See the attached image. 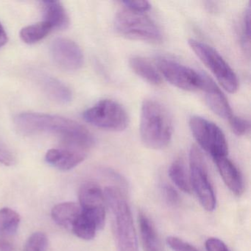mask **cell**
I'll return each instance as SVG.
<instances>
[{
    "mask_svg": "<svg viewBox=\"0 0 251 251\" xmlns=\"http://www.w3.org/2000/svg\"><path fill=\"white\" fill-rule=\"evenodd\" d=\"M87 154L68 148L50 149L47 152L45 160L58 170L68 171L84 161Z\"/></svg>",
    "mask_w": 251,
    "mask_h": 251,
    "instance_id": "cell-12",
    "label": "cell"
},
{
    "mask_svg": "<svg viewBox=\"0 0 251 251\" xmlns=\"http://www.w3.org/2000/svg\"><path fill=\"white\" fill-rule=\"evenodd\" d=\"M45 20L52 29H64L69 25V17L64 5L58 1L42 2Z\"/></svg>",
    "mask_w": 251,
    "mask_h": 251,
    "instance_id": "cell-17",
    "label": "cell"
},
{
    "mask_svg": "<svg viewBox=\"0 0 251 251\" xmlns=\"http://www.w3.org/2000/svg\"><path fill=\"white\" fill-rule=\"evenodd\" d=\"M202 92L205 93V101L213 112L227 120L233 115L227 98L212 79H208Z\"/></svg>",
    "mask_w": 251,
    "mask_h": 251,
    "instance_id": "cell-14",
    "label": "cell"
},
{
    "mask_svg": "<svg viewBox=\"0 0 251 251\" xmlns=\"http://www.w3.org/2000/svg\"><path fill=\"white\" fill-rule=\"evenodd\" d=\"M48 244V237L45 233L35 232L27 239L24 251H45Z\"/></svg>",
    "mask_w": 251,
    "mask_h": 251,
    "instance_id": "cell-24",
    "label": "cell"
},
{
    "mask_svg": "<svg viewBox=\"0 0 251 251\" xmlns=\"http://www.w3.org/2000/svg\"><path fill=\"white\" fill-rule=\"evenodd\" d=\"M162 193L164 201L170 206L176 207L180 204V195L173 186L164 184L162 187Z\"/></svg>",
    "mask_w": 251,
    "mask_h": 251,
    "instance_id": "cell-28",
    "label": "cell"
},
{
    "mask_svg": "<svg viewBox=\"0 0 251 251\" xmlns=\"http://www.w3.org/2000/svg\"><path fill=\"white\" fill-rule=\"evenodd\" d=\"M123 5L126 8L130 10V11H134V12L144 13L149 11L151 9V4L147 1H123Z\"/></svg>",
    "mask_w": 251,
    "mask_h": 251,
    "instance_id": "cell-29",
    "label": "cell"
},
{
    "mask_svg": "<svg viewBox=\"0 0 251 251\" xmlns=\"http://www.w3.org/2000/svg\"><path fill=\"white\" fill-rule=\"evenodd\" d=\"M83 117L92 126L113 131H122L128 126V116L126 110L112 100H102L86 110Z\"/></svg>",
    "mask_w": 251,
    "mask_h": 251,
    "instance_id": "cell-7",
    "label": "cell"
},
{
    "mask_svg": "<svg viewBox=\"0 0 251 251\" xmlns=\"http://www.w3.org/2000/svg\"><path fill=\"white\" fill-rule=\"evenodd\" d=\"M189 171L191 186L196 194L200 203L206 211H214L217 204L214 188L210 180L202 152L195 145L189 152Z\"/></svg>",
    "mask_w": 251,
    "mask_h": 251,
    "instance_id": "cell-6",
    "label": "cell"
},
{
    "mask_svg": "<svg viewBox=\"0 0 251 251\" xmlns=\"http://www.w3.org/2000/svg\"><path fill=\"white\" fill-rule=\"evenodd\" d=\"M169 176L173 183L180 190L185 193H191L192 186L190 180L186 174L184 164L181 159H177L171 164L169 170Z\"/></svg>",
    "mask_w": 251,
    "mask_h": 251,
    "instance_id": "cell-23",
    "label": "cell"
},
{
    "mask_svg": "<svg viewBox=\"0 0 251 251\" xmlns=\"http://www.w3.org/2000/svg\"><path fill=\"white\" fill-rule=\"evenodd\" d=\"M17 129L24 134L52 133L61 138L64 148L88 153L95 139L80 123L59 116L42 113L25 112L14 120Z\"/></svg>",
    "mask_w": 251,
    "mask_h": 251,
    "instance_id": "cell-1",
    "label": "cell"
},
{
    "mask_svg": "<svg viewBox=\"0 0 251 251\" xmlns=\"http://www.w3.org/2000/svg\"><path fill=\"white\" fill-rule=\"evenodd\" d=\"M214 161L229 190L236 196H241L245 191V183L238 167L227 156L214 158Z\"/></svg>",
    "mask_w": 251,
    "mask_h": 251,
    "instance_id": "cell-13",
    "label": "cell"
},
{
    "mask_svg": "<svg viewBox=\"0 0 251 251\" xmlns=\"http://www.w3.org/2000/svg\"><path fill=\"white\" fill-rule=\"evenodd\" d=\"M114 28L118 34L126 39L150 43L162 41L161 29L152 19L144 13L134 12L127 8L117 13Z\"/></svg>",
    "mask_w": 251,
    "mask_h": 251,
    "instance_id": "cell-4",
    "label": "cell"
},
{
    "mask_svg": "<svg viewBox=\"0 0 251 251\" xmlns=\"http://www.w3.org/2000/svg\"><path fill=\"white\" fill-rule=\"evenodd\" d=\"M139 226L145 251H164L153 223L142 211L139 214Z\"/></svg>",
    "mask_w": 251,
    "mask_h": 251,
    "instance_id": "cell-15",
    "label": "cell"
},
{
    "mask_svg": "<svg viewBox=\"0 0 251 251\" xmlns=\"http://www.w3.org/2000/svg\"><path fill=\"white\" fill-rule=\"evenodd\" d=\"M103 193L112 214L113 229L119 251H139L131 211L124 194L112 186L105 188Z\"/></svg>",
    "mask_w": 251,
    "mask_h": 251,
    "instance_id": "cell-3",
    "label": "cell"
},
{
    "mask_svg": "<svg viewBox=\"0 0 251 251\" xmlns=\"http://www.w3.org/2000/svg\"><path fill=\"white\" fill-rule=\"evenodd\" d=\"M251 6L248 5L242 21V42L245 48L250 50L251 41Z\"/></svg>",
    "mask_w": 251,
    "mask_h": 251,
    "instance_id": "cell-27",
    "label": "cell"
},
{
    "mask_svg": "<svg viewBox=\"0 0 251 251\" xmlns=\"http://www.w3.org/2000/svg\"><path fill=\"white\" fill-rule=\"evenodd\" d=\"M0 163L5 166H12L16 163V158L11 150L0 140Z\"/></svg>",
    "mask_w": 251,
    "mask_h": 251,
    "instance_id": "cell-30",
    "label": "cell"
},
{
    "mask_svg": "<svg viewBox=\"0 0 251 251\" xmlns=\"http://www.w3.org/2000/svg\"><path fill=\"white\" fill-rule=\"evenodd\" d=\"M167 243L173 251H199L193 245L176 236H169Z\"/></svg>",
    "mask_w": 251,
    "mask_h": 251,
    "instance_id": "cell-26",
    "label": "cell"
},
{
    "mask_svg": "<svg viewBox=\"0 0 251 251\" xmlns=\"http://www.w3.org/2000/svg\"><path fill=\"white\" fill-rule=\"evenodd\" d=\"M131 70L139 77L148 83L158 86L162 83L159 72L145 58L140 56H133L129 60Z\"/></svg>",
    "mask_w": 251,
    "mask_h": 251,
    "instance_id": "cell-18",
    "label": "cell"
},
{
    "mask_svg": "<svg viewBox=\"0 0 251 251\" xmlns=\"http://www.w3.org/2000/svg\"><path fill=\"white\" fill-rule=\"evenodd\" d=\"M20 216L9 208L0 209V238H8L15 234L20 223Z\"/></svg>",
    "mask_w": 251,
    "mask_h": 251,
    "instance_id": "cell-20",
    "label": "cell"
},
{
    "mask_svg": "<svg viewBox=\"0 0 251 251\" xmlns=\"http://www.w3.org/2000/svg\"><path fill=\"white\" fill-rule=\"evenodd\" d=\"M228 122L233 133L237 136H245L248 134L251 129V125L248 120L234 114L229 119Z\"/></svg>",
    "mask_w": 251,
    "mask_h": 251,
    "instance_id": "cell-25",
    "label": "cell"
},
{
    "mask_svg": "<svg viewBox=\"0 0 251 251\" xmlns=\"http://www.w3.org/2000/svg\"><path fill=\"white\" fill-rule=\"evenodd\" d=\"M7 42H8V36L6 32L2 25L0 24V48L5 46Z\"/></svg>",
    "mask_w": 251,
    "mask_h": 251,
    "instance_id": "cell-33",
    "label": "cell"
},
{
    "mask_svg": "<svg viewBox=\"0 0 251 251\" xmlns=\"http://www.w3.org/2000/svg\"><path fill=\"white\" fill-rule=\"evenodd\" d=\"M189 127L198 145L211 155L213 159L227 156V139L217 125L203 117L193 116L189 120Z\"/></svg>",
    "mask_w": 251,
    "mask_h": 251,
    "instance_id": "cell-8",
    "label": "cell"
},
{
    "mask_svg": "<svg viewBox=\"0 0 251 251\" xmlns=\"http://www.w3.org/2000/svg\"><path fill=\"white\" fill-rule=\"evenodd\" d=\"M189 45L195 55L215 76L219 83L230 93L237 91V76L231 67L214 48L195 39H190Z\"/></svg>",
    "mask_w": 251,
    "mask_h": 251,
    "instance_id": "cell-5",
    "label": "cell"
},
{
    "mask_svg": "<svg viewBox=\"0 0 251 251\" xmlns=\"http://www.w3.org/2000/svg\"><path fill=\"white\" fill-rule=\"evenodd\" d=\"M71 230L80 239L91 240L95 237L97 230L99 229L95 222L81 211V214L73 223Z\"/></svg>",
    "mask_w": 251,
    "mask_h": 251,
    "instance_id": "cell-21",
    "label": "cell"
},
{
    "mask_svg": "<svg viewBox=\"0 0 251 251\" xmlns=\"http://www.w3.org/2000/svg\"><path fill=\"white\" fill-rule=\"evenodd\" d=\"M0 251H17L8 238H0Z\"/></svg>",
    "mask_w": 251,
    "mask_h": 251,
    "instance_id": "cell-32",
    "label": "cell"
},
{
    "mask_svg": "<svg viewBox=\"0 0 251 251\" xmlns=\"http://www.w3.org/2000/svg\"><path fill=\"white\" fill-rule=\"evenodd\" d=\"M205 245L207 251H229L226 244L217 238H208Z\"/></svg>",
    "mask_w": 251,
    "mask_h": 251,
    "instance_id": "cell-31",
    "label": "cell"
},
{
    "mask_svg": "<svg viewBox=\"0 0 251 251\" xmlns=\"http://www.w3.org/2000/svg\"><path fill=\"white\" fill-rule=\"evenodd\" d=\"M80 205L75 202H61L55 205L51 211L52 220L58 226L71 229L73 223L81 214Z\"/></svg>",
    "mask_w": 251,
    "mask_h": 251,
    "instance_id": "cell-16",
    "label": "cell"
},
{
    "mask_svg": "<svg viewBox=\"0 0 251 251\" xmlns=\"http://www.w3.org/2000/svg\"><path fill=\"white\" fill-rule=\"evenodd\" d=\"M79 201L82 211L92 219L102 229L105 226V198L102 189L93 182H87L82 185L79 192Z\"/></svg>",
    "mask_w": 251,
    "mask_h": 251,
    "instance_id": "cell-10",
    "label": "cell"
},
{
    "mask_svg": "<svg viewBox=\"0 0 251 251\" xmlns=\"http://www.w3.org/2000/svg\"><path fill=\"white\" fill-rule=\"evenodd\" d=\"M52 30V26L49 23L39 22L23 27L20 31V38L25 43L33 45L47 37Z\"/></svg>",
    "mask_w": 251,
    "mask_h": 251,
    "instance_id": "cell-19",
    "label": "cell"
},
{
    "mask_svg": "<svg viewBox=\"0 0 251 251\" xmlns=\"http://www.w3.org/2000/svg\"><path fill=\"white\" fill-rule=\"evenodd\" d=\"M156 65L161 76L173 86L185 91H202L208 77L206 75L164 57L157 58Z\"/></svg>",
    "mask_w": 251,
    "mask_h": 251,
    "instance_id": "cell-9",
    "label": "cell"
},
{
    "mask_svg": "<svg viewBox=\"0 0 251 251\" xmlns=\"http://www.w3.org/2000/svg\"><path fill=\"white\" fill-rule=\"evenodd\" d=\"M50 52L54 62L62 70L75 71L83 66V52L80 47L70 39H55L51 45Z\"/></svg>",
    "mask_w": 251,
    "mask_h": 251,
    "instance_id": "cell-11",
    "label": "cell"
},
{
    "mask_svg": "<svg viewBox=\"0 0 251 251\" xmlns=\"http://www.w3.org/2000/svg\"><path fill=\"white\" fill-rule=\"evenodd\" d=\"M173 133V120L167 108L158 101L145 100L140 119L141 139L144 145L151 149H164L170 144Z\"/></svg>",
    "mask_w": 251,
    "mask_h": 251,
    "instance_id": "cell-2",
    "label": "cell"
},
{
    "mask_svg": "<svg viewBox=\"0 0 251 251\" xmlns=\"http://www.w3.org/2000/svg\"><path fill=\"white\" fill-rule=\"evenodd\" d=\"M45 89L48 95L56 102L67 103L73 98V94L70 89L57 79L47 78L45 80Z\"/></svg>",
    "mask_w": 251,
    "mask_h": 251,
    "instance_id": "cell-22",
    "label": "cell"
}]
</instances>
